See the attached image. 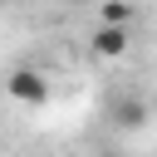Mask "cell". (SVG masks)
<instances>
[{
    "mask_svg": "<svg viewBox=\"0 0 157 157\" xmlns=\"http://www.w3.org/2000/svg\"><path fill=\"white\" fill-rule=\"evenodd\" d=\"M123 49H128V25H98V29H93V54L118 59Z\"/></svg>",
    "mask_w": 157,
    "mask_h": 157,
    "instance_id": "6da1fadb",
    "label": "cell"
},
{
    "mask_svg": "<svg viewBox=\"0 0 157 157\" xmlns=\"http://www.w3.org/2000/svg\"><path fill=\"white\" fill-rule=\"evenodd\" d=\"M10 93H15L20 103H44V78H34V74H15V78H10Z\"/></svg>",
    "mask_w": 157,
    "mask_h": 157,
    "instance_id": "7a4b0ae2",
    "label": "cell"
},
{
    "mask_svg": "<svg viewBox=\"0 0 157 157\" xmlns=\"http://www.w3.org/2000/svg\"><path fill=\"white\" fill-rule=\"evenodd\" d=\"M132 20V5L128 0H118V5H103V25H128Z\"/></svg>",
    "mask_w": 157,
    "mask_h": 157,
    "instance_id": "3957f363",
    "label": "cell"
}]
</instances>
